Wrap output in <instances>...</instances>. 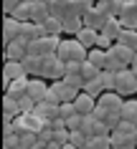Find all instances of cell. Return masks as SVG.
Masks as SVG:
<instances>
[{
  "mask_svg": "<svg viewBox=\"0 0 137 149\" xmlns=\"http://www.w3.org/2000/svg\"><path fill=\"white\" fill-rule=\"evenodd\" d=\"M74 106H76V111H79L81 116H86V114H94V109H97V96L86 94V91H79V96H76Z\"/></svg>",
  "mask_w": 137,
  "mask_h": 149,
  "instance_id": "30bf717a",
  "label": "cell"
},
{
  "mask_svg": "<svg viewBox=\"0 0 137 149\" xmlns=\"http://www.w3.org/2000/svg\"><path fill=\"white\" fill-rule=\"evenodd\" d=\"M51 88L61 96V104H64V101H76V96H79V88H74L71 84H66L64 79H61V81H53Z\"/></svg>",
  "mask_w": 137,
  "mask_h": 149,
  "instance_id": "7c38bea8",
  "label": "cell"
},
{
  "mask_svg": "<svg viewBox=\"0 0 137 149\" xmlns=\"http://www.w3.org/2000/svg\"><path fill=\"white\" fill-rule=\"evenodd\" d=\"M18 33H20V20L13 18V15H5V23H3V43L15 40Z\"/></svg>",
  "mask_w": 137,
  "mask_h": 149,
  "instance_id": "9a60e30c",
  "label": "cell"
},
{
  "mask_svg": "<svg viewBox=\"0 0 137 149\" xmlns=\"http://www.w3.org/2000/svg\"><path fill=\"white\" fill-rule=\"evenodd\" d=\"M43 101H48V104H53V106H58V104H61V96H58L53 88H48V94H46V99H43Z\"/></svg>",
  "mask_w": 137,
  "mask_h": 149,
  "instance_id": "60d3db41",
  "label": "cell"
},
{
  "mask_svg": "<svg viewBox=\"0 0 137 149\" xmlns=\"http://www.w3.org/2000/svg\"><path fill=\"white\" fill-rule=\"evenodd\" d=\"M132 58H135V48L124 46V43H117L114 40L112 48H107V68L109 71H122V68H129L132 66Z\"/></svg>",
  "mask_w": 137,
  "mask_h": 149,
  "instance_id": "6da1fadb",
  "label": "cell"
},
{
  "mask_svg": "<svg viewBox=\"0 0 137 149\" xmlns=\"http://www.w3.org/2000/svg\"><path fill=\"white\" fill-rule=\"evenodd\" d=\"M69 136H71V132H69V129H53V139L51 141H56L58 147H64V144H69Z\"/></svg>",
  "mask_w": 137,
  "mask_h": 149,
  "instance_id": "d590c367",
  "label": "cell"
},
{
  "mask_svg": "<svg viewBox=\"0 0 137 149\" xmlns=\"http://www.w3.org/2000/svg\"><path fill=\"white\" fill-rule=\"evenodd\" d=\"M102 84H104V91H114V86H117V73L104 68L102 71Z\"/></svg>",
  "mask_w": 137,
  "mask_h": 149,
  "instance_id": "836d02e7",
  "label": "cell"
},
{
  "mask_svg": "<svg viewBox=\"0 0 137 149\" xmlns=\"http://www.w3.org/2000/svg\"><path fill=\"white\" fill-rule=\"evenodd\" d=\"M23 68H25V73H28V76H41V56H25L23 61Z\"/></svg>",
  "mask_w": 137,
  "mask_h": 149,
  "instance_id": "d4e9b609",
  "label": "cell"
},
{
  "mask_svg": "<svg viewBox=\"0 0 137 149\" xmlns=\"http://www.w3.org/2000/svg\"><path fill=\"white\" fill-rule=\"evenodd\" d=\"M71 132V136H69V144H74V147H79V149H84L86 147V141H89V136L81 129H69Z\"/></svg>",
  "mask_w": 137,
  "mask_h": 149,
  "instance_id": "1f68e13d",
  "label": "cell"
},
{
  "mask_svg": "<svg viewBox=\"0 0 137 149\" xmlns=\"http://www.w3.org/2000/svg\"><path fill=\"white\" fill-rule=\"evenodd\" d=\"M122 28H124V25H122L119 15H112V18H109V20L104 23V28H102V33H104V36H109L112 40H117V38H119V33H122Z\"/></svg>",
  "mask_w": 137,
  "mask_h": 149,
  "instance_id": "ac0fdd59",
  "label": "cell"
},
{
  "mask_svg": "<svg viewBox=\"0 0 137 149\" xmlns=\"http://www.w3.org/2000/svg\"><path fill=\"white\" fill-rule=\"evenodd\" d=\"M102 5H104L112 15H119V10H122V5H124V0H99Z\"/></svg>",
  "mask_w": 137,
  "mask_h": 149,
  "instance_id": "74e56055",
  "label": "cell"
},
{
  "mask_svg": "<svg viewBox=\"0 0 137 149\" xmlns=\"http://www.w3.org/2000/svg\"><path fill=\"white\" fill-rule=\"evenodd\" d=\"M25 56H28V43H23L20 38L5 43V61H23Z\"/></svg>",
  "mask_w": 137,
  "mask_h": 149,
  "instance_id": "9c48e42d",
  "label": "cell"
},
{
  "mask_svg": "<svg viewBox=\"0 0 137 149\" xmlns=\"http://www.w3.org/2000/svg\"><path fill=\"white\" fill-rule=\"evenodd\" d=\"M38 141V132H25L20 134V149H33Z\"/></svg>",
  "mask_w": 137,
  "mask_h": 149,
  "instance_id": "e575fe53",
  "label": "cell"
},
{
  "mask_svg": "<svg viewBox=\"0 0 137 149\" xmlns=\"http://www.w3.org/2000/svg\"><path fill=\"white\" fill-rule=\"evenodd\" d=\"M20 3H25V0H3V10H5V15H10Z\"/></svg>",
  "mask_w": 137,
  "mask_h": 149,
  "instance_id": "ab89813d",
  "label": "cell"
},
{
  "mask_svg": "<svg viewBox=\"0 0 137 149\" xmlns=\"http://www.w3.org/2000/svg\"><path fill=\"white\" fill-rule=\"evenodd\" d=\"M76 38H79V43H84L86 48H94V46H97V38H99V31H97V28H86V25H84Z\"/></svg>",
  "mask_w": 137,
  "mask_h": 149,
  "instance_id": "44dd1931",
  "label": "cell"
},
{
  "mask_svg": "<svg viewBox=\"0 0 137 149\" xmlns=\"http://www.w3.org/2000/svg\"><path fill=\"white\" fill-rule=\"evenodd\" d=\"M122 119L137 124V99H127V101L122 104Z\"/></svg>",
  "mask_w": 137,
  "mask_h": 149,
  "instance_id": "484cf974",
  "label": "cell"
},
{
  "mask_svg": "<svg viewBox=\"0 0 137 149\" xmlns=\"http://www.w3.org/2000/svg\"><path fill=\"white\" fill-rule=\"evenodd\" d=\"M109 139H112V147H124V144H135V136L122 129H112L109 132Z\"/></svg>",
  "mask_w": 137,
  "mask_h": 149,
  "instance_id": "cb8c5ba5",
  "label": "cell"
},
{
  "mask_svg": "<svg viewBox=\"0 0 137 149\" xmlns=\"http://www.w3.org/2000/svg\"><path fill=\"white\" fill-rule=\"evenodd\" d=\"M81 132L86 134V136H104V134H109V126L104 121H99L94 114H86V116L81 119Z\"/></svg>",
  "mask_w": 137,
  "mask_h": 149,
  "instance_id": "5b68a950",
  "label": "cell"
},
{
  "mask_svg": "<svg viewBox=\"0 0 137 149\" xmlns=\"http://www.w3.org/2000/svg\"><path fill=\"white\" fill-rule=\"evenodd\" d=\"M91 5H94V0H71V10H74V13H79V15H84Z\"/></svg>",
  "mask_w": 137,
  "mask_h": 149,
  "instance_id": "8d00e7d4",
  "label": "cell"
},
{
  "mask_svg": "<svg viewBox=\"0 0 137 149\" xmlns=\"http://www.w3.org/2000/svg\"><path fill=\"white\" fill-rule=\"evenodd\" d=\"M129 3H137V0H129Z\"/></svg>",
  "mask_w": 137,
  "mask_h": 149,
  "instance_id": "bcb514c9",
  "label": "cell"
},
{
  "mask_svg": "<svg viewBox=\"0 0 137 149\" xmlns=\"http://www.w3.org/2000/svg\"><path fill=\"white\" fill-rule=\"evenodd\" d=\"M48 88H51V84H46V79H41V76H33V79H28V96H31L36 104H41L43 99H46Z\"/></svg>",
  "mask_w": 137,
  "mask_h": 149,
  "instance_id": "8992f818",
  "label": "cell"
},
{
  "mask_svg": "<svg viewBox=\"0 0 137 149\" xmlns=\"http://www.w3.org/2000/svg\"><path fill=\"white\" fill-rule=\"evenodd\" d=\"M36 114H38L43 121H51V119L58 116V106H53V104H48V101H41V104H36Z\"/></svg>",
  "mask_w": 137,
  "mask_h": 149,
  "instance_id": "7402d4cb",
  "label": "cell"
},
{
  "mask_svg": "<svg viewBox=\"0 0 137 149\" xmlns=\"http://www.w3.org/2000/svg\"><path fill=\"white\" fill-rule=\"evenodd\" d=\"M112 149H135V144H124V147H112Z\"/></svg>",
  "mask_w": 137,
  "mask_h": 149,
  "instance_id": "ee69618b",
  "label": "cell"
},
{
  "mask_svg": "<svg viewBox=\"0 0 137 149\" xmlns=\"http://www.w3.org/2000/svg\"><path fill=\"white\" fill-rule=\"evenodd\" d=\"M94 3H99V0H94Z\"/></svg>",
  "mask_w": 137,
  "mask_h": 149,
  "instance_id": "7dc6e473",
  "label": "cell"
},
{
  "mask_svg": "<svg viewBox=\"0 0 137 149\" xmlns=\"http://www.w3.org/2000/svg\"><path fill=\"white\" fill-rule=\"evenodd\" d=\"M81 114H74L71 119H69V121H66V126H69V129H81Z\"/></svg>",
  "mask_w": 137,
  "mask_h": 149,
  "instance_id": "b9f144b4",
  "label": "cell"
},
{
  "mask_svg": "<svg viewBox=\"0 0 137 149\" xmlns=\"http://www.w3.org/2000/svg\"><path fill=\"white\" fill-rule=\"evenodd\" d=\"M43 31H46V36H61L64 33V18H58L51 13V18L43 23Z\"/></svg>",
  "mask_w": 137,
  "mask_h": 149,
  "instance_id": "ffe728a7",
  "label": "cell"
},
{
  "mask_svg": "<svg viewBox=\"0 0 137 149\" xmlns=\"http://www.w3.org/2000/svg\"><path fill=\"white\" fill-rule=\"evenodd\" d=\"M135 147H137V134H135Z\"/></svg>",
  "mask_w": 137,
  "mask_h": 149,
  "instance_id": "f6af8a7d",
  "label": "cell"
},
{
  "mask_svg": "<svg viewBox=\"0 0 137 149\" xmlns=\"http://www.w3.org/2000/svg\"><path fill=\"white\" fill-rule=\"evenodd\" d=\"M114 91L122 96H132L137 94V73L132 68H122L117 71V86H114Z\"/></svg>",
  "mask_w": 137,
  "mask_h": 149,
  "instance_id": "277c9868",
  "label": "cell"
},
{
  "mask_svg": "<svg viewBox=\"0 0 137 149\" xmlns=\"http://www.w3.org/2000/svg\"><path fill=\"white\" fill-rule=\"evenodd\" d=\"M51 18V5L48 3H38V0H33V13H31V20L33 23H46Z\"/></svg>",
  "mask_w": 137,
  "mask_h": 149,
  "instance_id": "e0dca14e",
  "label": "cell"
},
{
  "mask_svg": "<svg viewBox=\"0 0 137 149\" xmlns=\"http://www.w3.org/2000/svg\"><path fill=\"white\" fill-rule=\"evenodd\" d=\"M97 104L102 106V109H107V111H119V114H122V104H124V99H122V94H117V91H104V94L97 99Z\"/></svg>",
  "mask_w": 137,
  "mask_h": 149,
  "instance_id": "ba28073f",
  "label": "cell"
},
{
  "mask_svg": "<svg viewBox=\"0 0 137 149\" xmlns=\"http://www.w3.org/2000/svg\"><path fill=\"white\" fill-rule=\"evenodd\" d=\"M86 61H91L99 71H104L107 68V51H104V48H89Z\"/></svg>",
  "mask_w": 137,
  "mask_h": 149,
  "instance_id": "603a6c76",
  "label": "cell"
},
{
  "mask_svg": "<svg viewBox=\"0 0 137 149\" xmlns=\"http://www.w3.org/2000/svg\"><path fill=\"white\" fill-rule=\"evenodd\" d=\"M117 43H124V46H129V48L137 51V28H122Z\"/></svg>",
  "mask_w": 137,
  "mask_h": 149,
  "instance_id": "83f0119b",
  "label": "cell"
},
{
  "mask_svg": "<svg viewBox=\"0 0 137 149\" xmlns=\"http://www.w3.org/2000/svg\"><path fill=\"white\" fill-rule=\"evenodd\" d=\"M3 114H5V119H8V121H13L15 116H20V106H18V99H13V96L5 94V99H3Z\"/></svg>",
  "mask_w": 137,
  "mask_h": 149,
  "instance_id": "d6986e66",
  "label": "cell"
},
{
  "mask_svg": "<svg viewBox=\"0 0 137 149\" xmlns=\"http://www.w3.org/2000/svg\"><path fill=\"white\" fill-rule=\"evenodd\" d=\"M23 76H28V73H25L20 61H5V68H3V81L5 84H10L15 79H23Z\"/></svg>",
  "mask_w": 137,
  "mask_h": 149,
  "instance_id": "4fadbf2b",
  "label": "cell"
},
{
  "mask_svg": "<svg viewBox=\"0 0 137 149\" xmlns=\"http://www.w3.org/2000/svg\"><path fill=\"white\" fill-rule=\"evenodd\" d=\"M99 73H102V71H99V68H97V66H94L91 61H84V63H81V76H84V81L97 79Z\"/></svg>",
  "mask_w": 137,
  "mask_h": 149,
  "instance_id": "d6a6232c",
  "label": "cell"
},
{
  "mask_svg": "<svg viewBox=\"0 0 137 149\" xmlns=\"http://www.w3.org/2000/svg\"><path fill=\"white\" fill-rule=\"evenodd\" d=\"M18 106H20V114H31V111H36V101H33L31 96L18 99Z\"/></svg>",
  "mask_w": 137,
  "mask_h": 149,
  "instance_id": "f35d334b",
  "label": "cell"
},
{
  "mask_svg": "<svg viewBox=\"0 0 137 149\" xmlns=\"http://www.w3.org/2000/svg\"><path fill=\"white\" fill-rule=\"evenodd\" d=\"M84 149H112V139H109V134H104V136H89Z\"/></svg>",
  "mask_w": 137,
  "mask_h": 149,
  "instance_id": "f1b7e54d",
  "label": "cell"
},
{
  "mask_svg": "<svg viewBox=\"0 0 137 149\" xmlns=\"http://www.w3.org/2000/svg\"><path fill=\"white\" fill-rule=\"evenodd\" d=\"M84 28V15H79V13H69V15H64V33H69V36H79V31Z\"/></svg>",
  "mask_w": 137,
  "mask_h": 149,
  "instance_id": "2e32d148",
  "label": "cell"
},
{
  "mask_svg": "<svg viewBox=\"0 0 137 149\" xmlns=\"http://www.w3.org/2000/svg\"><path fill=\"white\" fill-rule=\"evenodd\" d=\"M135 149H137V147H135Z\"/></svg>",
  "mask_w": 137,
  "mask_h": 149,
  "instance_id": "681fc988",
  "label": "cell"
},
{
  "mask_svg": "<svg viewBox=\"0 0 137 149\" xmlns=\"http://www.w3.org/2000/svg\"><path fill=\"white\" fill-rule=\"evenodd\" d=\"M129 68H132V71L137 73V51H135V58H132V66H129Z\"/></svg>",
  "mask_w": 137,
  "mask_h": 149,
  "instance_id": "7bdbcfd3",
  "label": "cell"
},
{
  "mask_svg": "<svg viewBox=\"0 0 137 149\" xmlns=\"http://www.w3.org/2000/svg\"><path fill=\"white\" fill-rule=\"evenodd\" d=\"M56 53L66 63H81V61H86L89 48L84 43H79V38H66V40H61V46H58Z\"/></svg>",
  "mask_w": 137,
  "mask_h": 149,
  "instance_id": "7a4b0ae2",
  "label": "cell"
},
{
  "mask_svg": "<svg viewBox=\"0 0 137 149\" xmlns=\"http://www.w3.org/2000/svg\"><path fill=\"white\" fill-rule=\"evenodd\" d=\"M84 91H86V94H91V96H102L104 94V84H102V73H99L97 79H91V81H86V84H84Z\"/></svg>",
  "mask_w": 137,
  "mask_h": 149,
  "instance_id": "f546056e",
  "label": "cell"
},
{
  "mask_svg": "<svg viewBox=\"0 0 137 149\" xmlns=\"http://www.w3.org/2000/svg\"><path fill=\"white\" fill-rule=\"evenodd\" d=\"M3 149H8V147H3Z\"/></svg>",
  "mask_w": 137,
  "mask_h": 149,
  "instance_id": "c3c4849f",
  "label": "cell"
},
{
  "mask_svg": "<svg viewBox=\"0 0 137 149\" xmlns=\"http://www.w3.org/2000/svg\"><path fill=\"white\" fill-rule=\"evenodd\" d=\"M28 79L31 76H23V79H15V81H10V84H5V94L13 96V99L28 96Z\"/></svg>",
  "mask_w": 137,
  "mask_h": 149,
  "instance_id": "5bb4252c",
  "label": "cell"
},
{
  "mask_svg": "<svg viewBox=\"0 0 137 149\" xmlns=\"http://www.w3.org/2000/svg\"><path fill=\"white\" fill-rule=\"evenodd\" d=\"M31 13H33V0H25V3H20L10 15L13 18H18L20 23H25V20H31Z\"/></svg>",
  "mask_w": 137,
  "mask_h": 149,
  "instance_id": "4316f807",
  "label": "cell"
},
{
  "mask_svg": "<svg viewBox=\"0 0 137 149\" xmlns=\"http://www.w3.org/2000/svg\"><path fill=\"white\" fill-rule=\"evenodd\" d=\"M41 36H46V31H43V25H41V23H33V20H25V23H20V33H18V38L23 40V43L38 40Z\"/></svg>",
  "mask_w": 137,
  "mask_h": 149,
  "instance_id": "52a82bcc",
  "label": "cell"
},
{
  "mask_svg": "<svg viewBox=\"0 0 137 149\" xmlns=\"http://www.w3.org/2000/svg\"><path fill=\"white\" fill-rule=\"evenodd\" d=\"M64 81L66 84H71L74 88H79V91H84V76H81V68L79 71H66V76H64Z\"/></svg>",
  "mask_w": 137,
  "mask_h": 149,
  "instance_id": "4dcf8cb0",
  "label": "cell"
},
{
  "mask_svg": "<svg viewBox=\"0 0 137 149\" xmlns=\"http://www.w3.org/2000/svg\"><path fill=\"white\" fill-rule=\"evenodd\" d=\"M109 18H112V13H109L104 5H102V3H94V5L84 13V25H86V28H97V31H102Z\"/></svg>",
  "mask_w": 137,
  "mask_h": 149,
  "instance_id": "3957f363",
  "label": "cell"
},
{
  "mask_svg": "<svg viewBox=\"0 0 137 149\" xmlns=\"http://www.w3.org/2000/svg\"><path fill=\"white\" fill-rule=\"evenodd\" d=\"M119 20H122L124 28H137V3L124 0V5L119 10Z\"/></svg>",
  "mask_w": 137,
  "mask_h": 149,
  "instance_id": "8fae6325",
  "label": "cell"
}]
</instances>
